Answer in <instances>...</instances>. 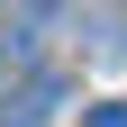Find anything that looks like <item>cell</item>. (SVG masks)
I'll use <instances>...</instances> for the list:
<instances>
[{
    "instance_id": "obj_1",
    "label": "cell",
    "mask_w": 127,
    "mask_h": 127,
    "mask_svg": "<svg viewBox=\"0 0 127 127\" xmlns=\"http://www.w3.org/2000/svg\"><path fill=\"white\" fill-rule=\"evenodd\" d=\"M55 91H64V82H55V73H36V82H27V91H18V100L0 109V127H45V109H55Z\"/></svg>"
},
{
    "instance_id": "obj_2",
    "label": "cell",
    "mask_w": 127,
    "mask_h": 127,
    "mask_svg": "<svg viewBox=\"0 0 127 127\" xmlns=\"http://www.w3.org/2000/svg\"><path fill=\"white\" fill-rule=\"evenodd\" d=\"M82 127H127V100H100V109H82Z\"/></svg>"
}]
</instances>
